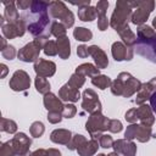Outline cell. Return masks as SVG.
<instances>
[{
  "instance_id": "1",
  "label": "cell",
  "mask_w": 156,
  "mask_h": 156,
  "mask_svg": "<svg viewBox=\"0 0 156 156\" xmlns=\"http://www.w3.org/2000/svg\"><path fill=\"white\" fill-rule=\"evenodd\" d=\"M49 5L48 1L34 0L32 1V6L29 9V13H23L21 17L27 23V30L34 38H48L51 35L50 33V18H49Z\"/></svg>"
},
{
  "instance_id": "2",
  "label": "cell",
  "mask_w": 156,
  "mask_h": 156,
  "mask_svg": "<svg viewBox=\"0 0 156 156\" xmlns=\"http://www.w3.org/2000/svg\"><path fill=\"white\" fill-rule=\"evenodd\" d=\"M133 13V7L130 1H124V0H118L116 2V7L111 15L110 18V26L117 32L122 27L127 26L128 22L130 21Z\"/></svg>"
},
{
  "instance_id": "3",
  "label": "cell",
  "mask_w": 156,
  "mask_h": 156,
  "mask_svg": "<svg viewBox=\"0 0 156 156\" xmlns=\"http://www.w3.org/2000/svg\"><path fill=\"white\" fill-rule=\"evenodd\" d=\"M49 39L48 38H34L33 41L26 44L23 48L20 49V51L17 52V57L18 60H21L22 62H37L40 57H39V54H40V50L44 48L45 43L48 41Z\"/></svg>"
},
{
  "instance_id": "4",
  "label": "cell",
  "mask_w": 156,
  "mask_h": 156,
  "mask_svg": "<svg viewBox=\"0 0 156 156\" xmlns=\"http://www.w3.org/2000/svg\"><path fill=\"white\" fill-rule=\"evenodd\" d=\"M130 2L134 10L130 17V22L138 27L145 24L150 13L155 9V2L152 0H136V1H130Z\"/></svg>"
},
{
  "instance_id": "5",
  "label": "cell",
  "mask_w": 156,
  "mask_h": 156,
  "mask_svg": "<svg viewBox=\"0 0 156 156\" xmlns=\"http://www.w3.org/2000/svg\"><path fill=\"white\" fill-rule=\"evenodd\" d=\"M108 124H110V118L104 116L101 112H96L89 116L85 123V129L90 134L91 139L99 140L102 133L105 130H108Z\"/></svg>"
},
{
  "instance_id": "6",
  "label": "cell",
  "mask_w": 156,
  "mask_h": 156,
  "mask_svg": "<svg viewBox=\"0 0 156 156\" xmlns=\"http://www.w3.org/2000/svg\"><path fill=\"white\" fill-rule=\"evenodd\" d=\"M49 15L55 20H60L66 28H71L74 24V15L62 1H50Z\"/></svg>"
},
{
  "instance_id": "7",
  "label": "cell",
  "mask_w": 156,
  "mask_h": 156,
  "mask_svg": "<svg viewBox=\"0 0 156 156\" xmlns=\"http://www.w3.org/2000/svg\"><path fill=\"white\" fill-rule=\"evenodd\" d=\"M152 129L151 127L144 126V124H138V123H133L129 124L124 132V139L127 140H132L136 139L140 143H146L152 138Z\"/></svg>"
},
{
  "instance_id": "8",
  "label": "cell",
  "mask_w": 156,
  "mask_h": 156,
  "mask_svg": "<svg viewBox=\"0 0 156 156\" xmlns=\"http://www.w3.org/2000/svg\"><path fill=\"white\" fill-rule=\"evenodd\" d=\"M82 107L89 115L101 112V102L98 94L93 89H85L82 94Z\"/></svg>"
},
{
  "instance_id": "9",
  "label": "cell",
  "mask_w": 156,
  "mask_h": 156,
  "mask_svg": "<svg viewBox=\"0 0 156 156\" xmlns=\"http://www.w3.org/2000/svg\"><path fill=\"white\" fill-rule=\"evenodd\" d=\"M117 77L119 79H122V82H123V87H124L123 98H130L132 95L138 93L143 85V83L139 79H136L128 72H121Z\"/></svg>"
},
{
  "instance_id": "10",
  "label": "cell",
  "mask_w": 156,
  "mask_h": 156,
  "mask_svg": "<svg viewBox=\"0 0 156 156\" xmlns=\"http://www.w3.org/2000/svg\"><path fill=\"white\" fill-rule=\"evenodd\" d=\"M26 30H27V23L22 17L15 23H5L4 26H1V32L4 34V38L6 39L23 37Z\"/></svg>"
},
{
  "instance_id": "11",
  "label": "cell",
  "mask_w": 156,
  "mask_h": 156,
  "mask_svg": "<svg viewBox=\"0 0 156 156\" xmlns=\"http://www.w3.org/2000/svg\"><path fill=\"white\" fill-rule=\"evenodd\" d=\"M9 85L13 91H24L30 87V77L26 71L17 69L12 74Z\"/></svg>"
},
{
  "instance_id": "12",
  "label": "cell",
  "mask_w": 156,
  "mask_h": 156,
  "mask_svg": "<svg viewBox=\"0 0 156 156\" xmlns=\"http://www.w3.org/2000/svg\"><path fill=\"white\" fill-rule=\"evenodd\" d=\"M156 44V30L147 24L138 27L136 30V44L138 46H149Z\"/></svg>"
},
{
  "instance_id": "13",
  "label": "cell",
  "mask_w": 156,
  "mask_h": 156,
  "mask_svg": "<svg viewBox=\"0 0 156 156\" xmlns=\"http://www.w3.org/2000/svg\"><path fill=\"white\" fill-rule=\"evenodd\" d=\"M16 155L18 156H27L29 154V147L32 145V140L24 133H16L15 136L11 139Z\"/></svg>"
},
{
  "instance_id": "14",
  "label": "cell",
  "mask_w": 156,
  "mask_h": 156,
  "mask_svg": "<svg viewBox=\"0 0 156 156\" xmlns=\"http://www.w3.org/2000/svg\"><path fill=\"white\" fill-rule=\"evenodd\" d=\"M111 54L115 61H130L133 58V48L124 45L122 41H115L111 46Z\"/></svg>"
},
{
  "instance_id": "15",
  "label": "cell",
  "mask_w": 156,
  "mask_h": 156,
  "mask_svg": "<svg viewBox=\"0 0 156 156\" xmlns=\"http://www.w3.org/2000/svg\"><path fill=\"white\" fill-rule=\"evenodd\" d=\"M34 72L38 77H43V78H48V77H52L56 72V65L55 62L50 61V60H44V58H39L37 62H34Z\"/></svg>"
},
{
  "instance_id": "16",
  "label": "cell",
  "mask_w": 156,
  "mask_h": 156,
  "mask_svg": "<svg viewBox=\"0 0 156 156\" xmlns=\"http://www.w3.org/2000/svg\"><path fill=\"white\" fill-rule=\"evenodd\" d=\"M112 147H113L115 152H117L122 156H135L136 155V145L132 140L117 139L113 143Z\"/></svg>"
},
{
  "instance_id": "17",
  "label": "cell",
  "mask_w": 156,
  "mask_h": 156,
  "mask_svg": "<svg viewBox=\"0 0 156 156\" xmlns=\"http://www.w3.org/2000/svg\"><path fill=\"white\" fill-rule=\"evenodd\" d=\"M154 91H156V77L151 78L147 83H143L140 90H139L138 94H136L135 102H136L138 105L145 104V101L150 99V96H151V94H152Z\"/></svg>"
},
{
  "instance_id": "18",
  "label": "cell",
  "mask_w": 156,
  "mask_h": 156,
  "mask_svg": "<svg viewBox=\"0 0 156 156\" xmlns=\"http://www.w3.org/2000/svg\"><path fill=\"white\" fill-rule=\"evenodd\" d=\"M58 98L62 100V101H66V102H76L80 99V93H79V89L72 87L68 82L66 84H63L60 90H58Z\"/></svg>"
},
{
  "instance_id": "19",
  "label": "cell",
  "mask_w": 156,
  "mask_h": 156,
  "mask_svg": "<svg viewBox=\"0 0 156 156\" xmlns=\"http://www.w3.org/2000/svg\"><path fill=\"white\" fill-rule=\"evenodd\" d=\"M89 54H90V56H93L94 62H95V66L99 69L106 68L108 66L107 55L105 54V51L100 46H98V45H90L89 46Z\"/></svg>"
},
{
  "instance_id": "20",
  "label": "cell",
  "mask_w": 156,
  "mask_h": 156,
  "mask_svg": "<svg viewBox=\"0 0 156 156\" xmlns=\"http://www.w3.org/2000/svg\"><path fill=\"white\" fill-rule=\"evenodd\" d=\"M44 107L48 110V112H62L63 102L60 98H57L54 93H48L43 98Z\"/></svg>"
},
{
  "instance_id": "21",
  "label": "cell",
  "mask_w": 156,
  "mask_h": 156,
  "mask_svg": "<svg viewBox=\"0 0 156 156\" xmlns=\"http://www.w3.org/2000/svg\"><path fill=\"white\" fill-rule=\"evenodd\" d=\"M136 112H138V121H140V124L151 127L155 123V117L150 105H146V104L140 105L136 108Z\"/></svg>"
},
{
  "instance_id": "22",
  "label": "cell",
  "mask_w": 156,
  "mask_h": 156,
  "mask_svg": "<svg viewBox=\"0 0 156 156\" xmlns=\"http://www.w3.org/2000/svg\"><path fill=\"white\" fill-rule=\"evenodd\" d=\"M72 132L68 130V129H63V128H60V129H55L51 132L50 134V140L55 144H60V145H68L69 141L72 140Z\"/></svg>"
},
{
  "instance_id": "23",
  "label": "cell",
  "mask_w": 156,
  "mask_h": 156,
  "mask_svg": "<svg viewBox=\"0 0 156 156\" xmlns=\"http://www.w3.org/2000/svg\"><path fill=\"white\" fill-rule=\"evenodd\" d=\"M2 4L5 5L4 17L6 20V23H15V22H17L21 18V16L18 13L16 2L15 1H4Z\"/></svg>"
},
{
  "instance_id": "24",
  "label": "cell",
  "mask_w": 156,
  "mask_h": 156,
  "mask_svg": "<svg viewBox=\"0 0 156 156\" xmlns=\"http://www.w3.org/2000/svg\"><path fill=\"white\" fill-rule=\"evenodd\" d=\"M99 147H100L99 141L95 140V139H90V140L84 141L76 151L78 152L79 156H93L98 152Z\"/></svg>"
},
{
  "instance_id": "25",
  "label": "cell",
  "mask_w": 156,
  "mask_h": 156,
  "mask_svg": "<svg viewBox=\"0 0 156 156\" xmlns=\"http://www.w3.org/2000/svg\"><path fill=\"white\" fill-rule=\"evenodd\" d=\"M117 33L119 34V37L123 40V44L124 45H127L129 48L135 46V44H136V35L133 33V30L130 29L129 24H127V26L122 27L121 29H118Z\"/></svg>"
},
{
  "instance_id": "26",
  "label": "cell",
  "mask_w": 156,
  "mask_h": 156,
  "mask_svg": "<svg viewBox=\"0 0 156 156\" xmlns=\"http://www.w3.org/2000/svg\"><path fill=\"white\" fill-rule=\"evenodd\" d=\"M57 43V49H58V56L62 60H67L71 56V43L68 37H63V38H58L56 39Z\"/></svg>"
},
{
  "instance_id": "27",
  "label": "cell",
  "mask_w": 156,
  "mask_h": 156,
  "mask_svg": "<svg viewBox=\"0 0 156 156\" xmlns=\"http://www.w3.org/2000/svg\"><path fill=\"white\" fill-rule=\"evenodd\" d=\"M96 10L93 6H83L78 9V18L83 22H91L96 18Z\"/></svg>"
},
{
  "instance_id": "28",
  "label": "cell",
  "mask_w": 156,
  "mask_h": 156,
  "mask_svg": "<svg viewBox=\"0 0 156 156\" xmlns=\"http://www.w3.org/2000/svg\"><path fill=\"white\" fill-rule=\"evenodd\" d=\"M76 73H79V74H82V76H84V77H94V76H98V74H100V69L95 66V65H93V63H82V65H79L77 68H76Z\"/></svg>"
},
{
  "instance_id": "29",
  "label": "cell",
  "mask_w": 156,
  "mask_h": 156,
  "mask_svg": "<svg viewBox=\"0 0 156 156\" xmlns=\"http://www.w3.org/2000/svg\"><path fill=\"white\" fill-rule=\"evenodd\" d=\"M73 37L78 41H89L93 39V33L90 29L84 27H76L73 29Z\"/></svg>"
},
{
  "instance_id": "30",
  "label": "cell",
  "mask_w": 156,
  "mask_h": 156,
  "mask_svg": "<svg viewBox=\"0 0 156 156\" xmlns=\"http://www.w3.org/2000/svg\"><path fill=\"white\" fill-rule=\"evenodd\" d=\"M111 83H112L111 78L107 77V76H105V74H98V76H94L91 78V84L95 85L96 88L101 89V90L107 89L111 85Z\"/></svg>"
},
{
  "instance_id": "31",
  "label": "cell",
  "mask_w": 156,
  "mask_h": 156,
  "mask_svg": "<svg viewBox=\"0 0 156 156\" xmlns=\"http://www.w3.org/2000/svg\"><path fill=\"white\" fill-rule=\"evenodd\" d=\"M34 85H35V89H37V91L39 94L45 95V94L50 93V83H49V80L46 78L37 76L35 79H34Z\"/></svg>"
},
{
  "instance_id": "32",
  "label": "cell",
  "mask_w": 156,
  "mask_h": 156,
  "mask_svg": "<svg viewBox=\"0 0 156 156\" xmlns=\"http://www.w3.org/2000/svg\"><path fill=\"white\" fill-rule=\"evenodd\" d=\"M50 33L51 35H54L55 38H63L66 37V33H67V28L65 27V24H62L61 22L58 21H55L51 23L50 26Z\"/></svg>"
},
{
  "instance_id": "33",
  "label": "cell",
  "mask_w": 156,
  "mask_h": 156,
  "mask_svg": "<svg viewBox=\"0 0 156 156\" xmlns=\"http://www.w3.org/2000/svg\"><path fill=\"white\" fill-rule=\"evenodd\" d=\"M0 129L5 133H9V134H15L17 132V123L12 119H9V118H5L2 117L1 118V126H0Z\"/></svg>"
},
{
  "instance_id": "34",
  "label": "cell",
  "mask_w": 156,
  "mask_h": 156,
  "mask_svg": "<svg viewBox=\"0 0 156 156\" xmlns=\"http://www.w3.org/2000/svg\"><path fill=\"white\" fill-rule=\"evenodd\" d=\"M45 132V127H44V123L40 122V121H35L30 124L29 127V133L33 138H40Z\"/></svg>"
},
{
  "instance_id": "35",
  "label": "cell",
  "mask_w": 156,
  "mask_h": 156,
  "mask_svg": "<svg viewBox=\"0 0 156 156\" xmlns=\"http://www.w3.org/2000/svg\"><path fill=\"white\" fill-rule=\"evenodd\" d=\"M27 156H61L60 150L57 149H38L33 152H29Z\"/></svg>"
},
{
  "instance_id": "36",
  "label": "cell",
  "mask_w": 156,
  "mask_h": 156,
  "mask_svg": "<svg viewBox=\"0 0 156 156\" xmlns=\"http://www.w3.org/2000/svg\"><path fill=\"white\" fill-rule=\"evenodd\" d=\"M110 89H111V93L116 96H123V90H124V87H123V82L122 79H119L118 77L112 80L111 85H110Z\"/></svg>"
},
{
  "instance_id": "37",
  "label": "cell",
  "mask_w": 156,
  "mask_h": 156,
  "mask_svg": "<svg viewBox=\"0 0 156 156\" xmlns=\"http://www.w3.org/2000/svg\"><path fill=\"white\" fill-rule=\"evenodd\" d=\"M43 51L46 56H55L58 54V49H57V43L54 40H48L43 48Z\"/></svg>"
},
{
  "instance_id": "38",
  "label": "cell",
  "mask_w": 156,
  "mask_h": 156,
  "mask_svg": "<svg viewBox=\"0 0 156 156\" xmlns=\"http://www.w3.org/2000/svg\"><path fill=\"white\" fill-rule=\"evenodd\" d=\"M84 141H87V138L84 135H82V134H74L72 136V140L67 145V149L68 150H77Z\"/></svg>"
},
{
  "instance_id": "39",
  "label": "cell",
  "mask_w": 156,
  "mask_h": 156,
  "mask_svg": "<svg viewBox=\"0 0 156 156\" xmlns=\"http://www.w3.org/2000/svg\"><path fill=\"white\" fill-rule=\"evenodd\" d=\"M68 83H69L72 87L79 89V88H82V87L84 85V83H85V77L82 76V74H79V73H76V72H74V73L69 77Z\"/></svg>"
},
{
  "instance_id": "40",
  "label": "cell",
  "mask_w": 156,
  "mask_h": 156,
  "mask_svg": "<svg viewBox=\"0 0 156 156\" xmlns=\"http://www.w3.org/2000/svg\"><path fill=\"white\" fill-rule=\"evenodd\" d=\"M0 156H16V151L13 149V145L11 140H7L1 144L0 146Z\"/></svg>"
},
{
  "instance_id": "41",
  "label": "cell",
  "mask_w": 156,
  "mask_h": 156,
  "mask_svg": "<svg viewBox=\"0 0 156 156\" xmlns=\"http://www.w3.org/2000/svg\"><path fill=\"white\" fill-rule=\"evenodd\" d=\"M99 145L100 147L102 149H108V147H112L113 146V143L115 140L112 139V136L110 134H102L100 138H99Z\"/></svg>"
},
{
  "instance_id": "42",
  "label": "cell",
  "mask_w": 156,
  "mask_h": 156,
  "mask_svg": "<svg viewBox=\"0 0 156 156\" xmlns=\"http://www.w3.org/2000/svg\"><path fill=\"white\" fill-rule=\"evenodd\" d=\"M62 117L65 118H73L77 113V107L73 104H66L62 108Z\"/></svg>"
},
{
  "instance_id": "43",
  "label": "cell",
  "mask_w": 156,
  "mask_h": 156,
  "mask_svg": "<svg viewBox=\"0 0 156 156\" xmlns=\"http://www.w3.org/2000/svg\"><path fill=\"white\" fill-rule=\"evenodd\" d=\"M108 5H110V2H108L107 0L98 1L96 6H95V10H96V15H98V17H99V16H105V15H106V11H107Z\"/></svg>"
},
{
  "instance_id": "44",
  "label": "cell",
  "mask_w": 156,
  "mask_h": 156,
  "mask_svg": "<svg viewBox=\"0 0 156 156\" xmlns=\"http://www.w3.org/2000/svg\"><path fill=\"white\" fill-rule=\"evenodd\" d=\"M1 55H2V57L6 58V60H13V58L16 57L17 52H16L15 46H12V45H7V48H6L5 50L1 51Z\"/></svg>"
},
{
  "instance_id": "45",
  "label": "cell",
  "mask_w": 156,
  "mask_h": 156,
  "mask_svg": "<svg viewBox=\"0 0 156 156\" xmlns=\"http://www.w3.org/2000/svg\"><path fill=\"white\" fill-rule=\"evenodd\" d=\"M123 129L122 122L118 119H110V124H108V130L111 133H119Z\"/></svg>"
},
{
  "instance_id": "46",
  "label": "cell",
  "mask_w": 156,
  "mask_h": 156,
  "mask_svg": "<svg viewBox=\"0 0 156 156\" xmlns=\"http://www.w3.org/2000/svg\"><path fill=\"white\" fill-rule=\"evenodd\" d=\"M124 118H126V121L129 122L130 124L136 123V121H138V112H136V108H130V110H128V111L126 112V115H124Z\"/></svg>"
},
{
  "instance_id": "47",
  "label": "cell",
  "mask_w": 156,
  "mask_h": 156,
  "mask_svg": "<svg viewBox=\"0 0 156 156\" xmlns=\"http://www.w3.org/2000/svg\"><path fill=\"white\" fill-rule=\"evenodd\" d=\"M108 26H110V21H108V18H107L106 15H105V16H99V17H98V29H99V30L104 32V30L107 29Z\"/></svg>"
},
{
  "instance_id": "48",
  "label": "cell",
  "mask_w": 156,
  "mask_h": 156,
  "mask_svg": "<svg viewBox=\"0 0 156 156\" xmlns=\"http://www.w3.org/2000/svg\"><path fill=\"white\" fill-rule=\"evenodd\" d=\"M48 121L52 124H56V123H60L62 121V113L61 112H48Z\"/></svg>"
},
{
  "instance_id": "49",
  "label": "cell",
  "mask_w": 156,
  "mask_h": 156,
  "mask_svg": "<svg viewBox=\"0 0 156 156\" xmlns=\"http://www.w3.org/2000/svg\"><path fill=\"white\" fill-rule=\"evenodd\" d=\"M77 55H78L80 58L88 57V56L90 55V54H89V46H87V45H84V44L79 45V46L77 48Z\"/></svg>"
},
{
  "instance_id": "50",
  "label": "cell",
  "mask_w": 156,
  "mask_h": 156,
  "mask_svg": "<svg viewBox=\"0 0 156 156\" xmlns=\"http://www.w3.org/2000/svg\"><path fill=\"white\" fill-rule=\"evenodd\" d=\"M16 6H17V9H20V10L27 11V10L30 9L32 1H30V0H18V1H16Z\"/></svg>"
},
{
  "instance_id": "51",
  "label": "cell",
  "mask_w": 156,
  "mask_h": 156,
  "mask_svg": "<svg viewBox=\"0 0 156 156\" xmlns=\"http://www.w3.org/2000/svg\"><path fill=\"white\" fill-rule=\"evenodd\" d=\"M150 106H151V108H152V112H155L156 113V91H154L152 94H151V96H150Z\"/></svg>"
},
{
  "instance_id": "52",
  "label": "cell",
  "mask_w": 156,
  "mask_h": 156,
  "mask_svg": "<svg viewBox=\"0 0 156 156\" xmlns=\"http://www.w3.org/2000/svg\"><path fill=\"white\" fill-rule=\"evenodd\" d=\"M0 67H1V78H5L6 77V74H7V72H9V69H7V66L5 65V63H1L0 65Z\"/></svg>"
},
{
  "instance_id": "53",
  "label": "cell",
  "mask_w": 156,
  "mask_h": 156,
  "mask_svg": "<svg viewBox=\"0 0 156 156\" xmlns=\"http://www.w3.org/2000/svg\"><path fill=\"white\" fill-rule=\"evenodd\" d=\"M0 41H1V48H0V50L2 51V50H5L6 48H7V43H6V38H0Z\"/></svg>"
},
{
  "instance_id": "54",
  "label": "cell",
  "mask_w": 156,
  "mask_h": 156,
  "mask_svg": "<svg viewBox=\"0 0 156 156\" xmlns=\"http://www.w3.org/2000/svg\"><path fill=\"white\" fill-rule=\"evenodd\" d=\"M152 27H154V29L156 30V16H155L154 20H152Z\"/></svg>"
},
{
  "instance_id": "55",
  "label": "cell",
  "mask_w": 156,
  "mask_h": 156,
  "mask_svg": "<svg viewBox=\"0 0 156 156\" xmlns=\"http://www.w3.org/2000/svg\"><path fill=\"white\" fill-rule=\"evenodd\" d=\"M107 156H121V155H119V154H117V152H115V151H113V152H111V154H108V155H107Z\"/></svg>"
},
{
  "instance_id": "56",
  "label": "cell",
  "mask_w": 156,
  "mask_h": 156,
  "mask_svg": "<svg viewBox=\"0 0 156 156\" xmlns=\"http://www.w3.org/2000/svg\"><path fill=\"white\" fill-rule=\"evenodd\" d=\"M96 156H107V155H105V154H98Z\"/></svg>"
}]
</instances>
